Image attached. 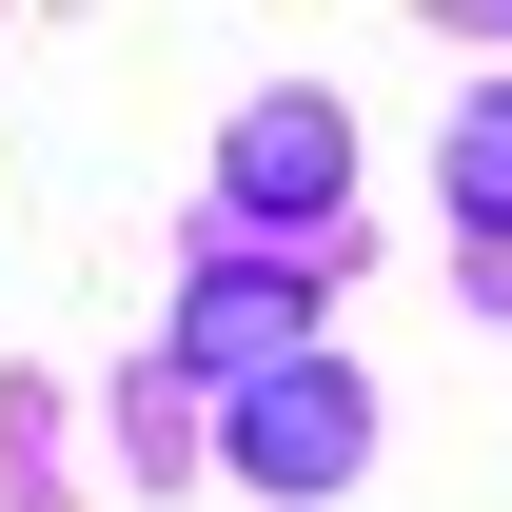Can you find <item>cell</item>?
Returning a JSON list of instances; mask_svg holds the SVG:
<instances>
[{
	"label": "cell",
	"mask_w": 512,
	"mask_h": 512,
	"mask_svg": "<svg viewBox=\"0 0 512 512\" xmlns=\"http://www.w3.org/2000/svg\"><path fill=\"white\" fill-rule=\"evenodd\" d=\"M217 197H237V237H296V217H335V197H355V119H335V99H237V138H217Z\"/></svg>",
	"instance_id": "1"
},
{
	"label": "cell",
	"mask_w": 512,
	"mask_h": 512,
	"mask_svg": "<svg viewBox=\"0 0 512 512\" xmlns=\"http://www.w3.org/2000/svg\"><path fill=\"white\" fill-rule=\"evenodd\" d=\"M355 453H375V394H355V375H316V355L237 394V473H256V493H335Z\"/></svg>",
	"instance_id": "2"
},
{
	"label": "cell",
	"mask_w": 512,
	"mask_h": 512,
	"mask_svg": "<svg viewBox=\"0 0 512 512\" xmlns=\"http://www.w3.org/2000/svg\"><path fill=\"white\" fill-rule=\"evenodd\" d=\"M178 375H296V256H217V276H197L178 296Z\"/></svg>",
	"instance_id": "3"
},
{
	"label": "cell",
	"mask_w": 512,
	"mask_h": 512,
	"mask_svg": "<svg viewBox=\"0 0 512 512\" xmlns=\"http://www.w3.org/2000/svg\"><path fill=\"white\" fill-rule=\"evenodd\" d=\"M453 217H473V237H512V99H473V119H453Z\"/></svg>",
	"instance_id": "4"
}]
</instances>
